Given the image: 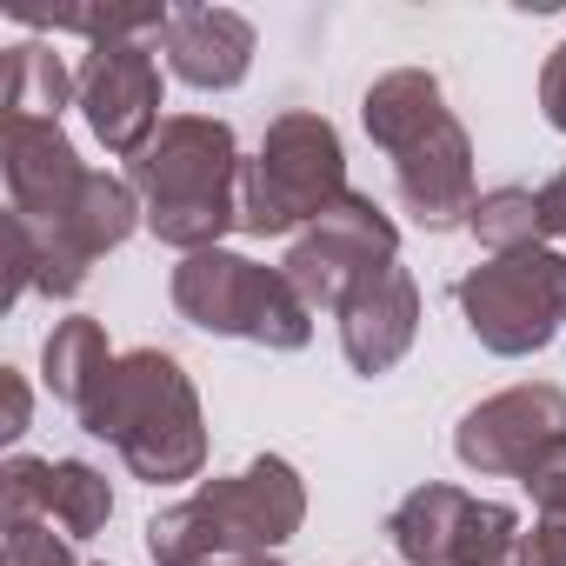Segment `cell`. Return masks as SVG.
I'll return each instance as SVG.
<instances>
[{"instance_id": "22", "label": "cell", "mask_w": 566, "mask_h": 566, "mask_svg": "<svg viewBox=\"0 0 566 566\" xmlns=\"http://www.w3.org/2000/svg\"><path fill=\"white\" fill-rule=\"evenodd\" d=\"M500 566H566V513H539V526H520Z\"/></svg>"}, {"instance_id": "10", "label": "cell", "mask_w": 566, "mask_h": 566, "mask_svg": "<svg viewBox=\"0 0 566 566\" xmlns=\"http://www.w3.org/2000/svg\"><path fill=\"white\" fill-rule=\"evenodd\" d=\"M74 107L87 114L94 140L114 160H134L154 134H160V61L147 41H107L87 48V61L74 67Z\"/></svg>"}, {"instance_id": "6", "label": "cell", "mask_w": 566, "mask_h": 566, "mask_svg": "<svg viewBox=\"0 0 566 566\" xmlns=\"http://www.w3.org/2000/svg\"><path fill=\"white\" fill-rule=\"evenodd\" d=\"M174 307L187 327L220 340H253L266 354H301L314 340V307L280 266H260L247 253H187L174 266Z\"/></svg>"}, {"instance_id": "13", "label": "cell", "mask_w": 566, "mask_h": 566, "mask_svg": "<svg viewBox=\"0 0 566 566\" xmlns=\"http://www.w3.org/2000/svg\"><path fill=\"white\" fill-rule=\"evenodd\" d=\"M340 354L354 374H394L407 354H413V334H420V287H413V273L394 260L380 266L374 280H360V287L340 301Z\"/></svg>"}, {"instance_id": "21", "label": "cell", "mask_w": 566, "mask_h": 566, "mask_svg": "<svg viewBox=\"0 0 566 566\" xmlns=\"http://www.w3.org/2000/svg\"><path fill=\"white\" fill-rule=\"evenodd\" d=\"M8 566H81L54 520H8Z\"/></svg>"}, {"instance_id": "2", "label": "cell", "mask_w": 566, "mask_h": 566, "mask_svg": "<svg viewBox=\"0 0 566 566\" xmlns=\"http://www.w3.org/2000/svg\"><path fill=\"white\" fill-rule=\"evenodd\" d=\"M307 520V480L294 460L260 453L240 473L200 480L187 500L160 506L147 520V559L154 566H207V559H266Z\"/></svg>"}, {"instance_id": "3", "label": "cell", "mask_w": 566, "mask_h": 566, "mask_svg": "<svg viewBox=\"0 0 566 566\" xmlns=\"http://www.w3.org/2000/svg\"><path fill=\"white\" fill-rule=\"evenodd\" d=\"M240 140L213 114H167L127 160V187L147 207V233L174 253H213L240 227Z\"/></svg>"}, {"instance_id": "7", "label": "cell", "mask_w": 566, "mask_h": 566, "mask_svg": "<svg viewBox=\"0 0 566 566\" xmlns=\"http://www.w3.org/2000/svg\"><path fill=\"white\" fill-rule=\"evenodd\" d=\"M453 301H460L467 334L486 354H500V360L546 354L553 334L566 327V253L526 247V253L480 260L453 287Z\"/></svg>"}, {"instance_id": "17", "label": "cell", "mask_w": 566, "mask_h": 566, "mask_svg": "<svg viewBox=\"0 0 566 566\" xmlns=\"http://www.w3.org/2000/svg\"><path fill=\"white\" fill-rule=\"evenodd\" d=\"M67 101H74V67L48 41H14L8 74H0V107H8V120H61Z\"/></svg>"}, {"instance_id": "27", "label": "cell", "mask_w": 566, "mask_h": 566, "mask_svg": "<svg viewBox=\"0 0 566 566\" xmlns=\"http://www.w3.org/2000/svg\"><path fill=\"white\" fill-rule=\"evenodd\" d=\"M207 566H287L280 553H266V559H207Z\"/></svg>"}, {"instance_id": "4", "label": "cell", "mask_w": 566, "mask_h": 566, "mask_svg": "<svg viewBox=\"0 0 566 566\" xmlns=\"http://www.w3.org/2000/svg\"><path fill=\"white\" fill-rule=\"evenodd\" d=\"M74 420L94 440H107L120 467L147 486H180V480H200L207 467L200 394L167 347H127Z\"/></svg>"}, {"instance_id": "26", "label": "cell", "mask_w": 566, "mask_h": 566, "mask_svg": "<svg viewBox=\"0 0 566 566\" xmlns=\"http://www.w3.org/2000/svg\"><path fill=\"white\" fill-rule=\"evenodd\" d=\"M539 213H546V233H553V240H566V167L539 187Z\"/></svg>"}, {"instance_id": "16", "label": "cell", "mask_w": 566, "mask_h": 566, "mask_svg": "<svg viewBox=\"0 0 566 566\" xmlns=\"http://www.w3.org/2000/svg\"><path fill=\"white\" fill-rule=\"evenodd\" d=\"M114 347H107V327L94 321V314H67V321H54V334H48V347H41V380H48V394L61 400V407H87L94 400V387L114 374Z\"/></svg>"}, {"instance_id": "11", "label": "cell", "mask_w": 566, "mask_h": 566, "mask_svg": "<svg viewBox=\"0 0 566 566\" xmlns=\"http://www.w3.org/2000/svg\"><path fill=\"white\" fill-rule=\"evenodd\" d=\"M559 433H566V394L553 380H526V387L480 400L453 427V453L480 480H520Z\"/></svg>"}, {"instance_id": "15", "label": "cell", "mask_w": 566, "mask_h": 566, "mask_svg": "<svg viewBox=\"0 0 566 566\" xmlns=\"http://www.w3.org/2000/svg\"><path fill=\"white\" fill-rule=\"evenodd\" d=\"M134 227H147V207H140V193L120 180V174H94L87 167V187H81V200H74V213L61 220V227H48L81 266H94L101 253H114V247H127L134 240Z\"/></svg>"}, {"instance_id": "18", "label": "cell", "mask_w": 566, "mask_h": 566, "mask_svg": "<svg viewBox=\"0 0 566 566\" xmlns=\"http://www.w3.org/2000/svg\"><path fill=\"white\" fill-rule=\"evenodd\" d=\"M467 233L486 247V260L500 253H526V247H546V213H539V193L533 187H486L467 213Z\"/></svg>"}, {"instance_id": "12", "label": "cell", "mask_w": 566, "mask_h": 566, "mask_svg": "<svg viewBox=\"0 0 566 566\" xmlns=\"http://www.w3.org/2000/svg\"><path fill=\"white\" fill-rule=\"evenodd\" d=\"M0 174H8V207L34 227H61L87 187V167L61 120H8L0 134Z\"/></svg>"}, {"instance_id": "24", "label": "cell", "mask_w": 566, "mask_h": 566, "mask_svg": "<svg viewBox=\"0 0 566 566\" xmlns=\"http://www.w3.org/2000/svg\"><path fill=\"white\" fill-rule=\"evenodd\" d=\"M28 420H34V394H28V380H21L14 367H0V440H21Z\"/></svg>"}, {"instance_id": "9", "label": "cell", "mask_w": 566, "mask_h": 566, "mask_svg": "<svg viewBox=\"0 0 566 566\" xmlns=\"http://www.w3.org/2000/svg\"><path fill=\"white\" fill-rule=\"evenodd\" d=\"M387 539L407 566H500L520 539V513L500 500H473L447 480L413 486L387 513Z\"/></svg>"}, {"instance_id": "1", "label": "cell", "mask_w": 566, "mask_h": 566, "mask_svg": "<svg viewBox=\"0 0 566 566\" xmlns=\"http://www.w3.org/2000/svg\"><path fill=\"white\" fill-rule=\"evenodd\" d=\"M360 127L367 140L394 160V187L407 200V213L427 233L467 227L473 213V140L453 120L440 81L427 67H394L360 94Z\"/></svg>"}, {"instance_id": "8", "label": "cell", "mask_w": 566, "mask_h": 566, "mask_svg": "<svg viewBox=\"0 0 566 566\" xmlns=\"http://www.w3.org/2000/svg\"><path fill=\"white\" fill-rule=\"evenodd\" d=\"M400 260V227L380 213L374 193H347L340 207H327L294 247L287 260H280V273L301 287V301L314 314H340V301L360 287V280H374L380 266Z\"/></svg>"}, {"instance_id": "25", "label": "cell", "mask_w": 566, "mask_h": 566, "mask_svg": "<svg viewBox=\"0 0 566 566\" xmlns=\"http://www.w3.org/2000/svg\"><path fill=\"white\" fill-rule=\"evenodd\" d=\"M539 114H546V127L553 134H566V41L546 54V67H539Z\"/></svg>"}, {"instance_id": "19", "label": "cell", "mask_w": 566, "mask_h": 566, "mask_svg": "<svg viewBox=\"0 0 566 566\" xmlns=\"http://www.w3.org/2000/svg\"><path fill=\"white\" fill-rule=\"evenodd\" d=\"M48 520L67 539H94L114 520V486L94 460H48Z\"/></svg>"}, {"instance_id": "14", "label": "cell", "mask_w": 566, "mask_h": 566, "mask_svg": "<svg viewBox=\"0 0 566 566\" xmlns=\"http://www.w3.org/2000/svg\"><path fill=\"white\" fill-rule=\"evenodd\" d=\"M160 54H167V74L187 81L193 94H227L253 67V21L233 8H174Z\"/></svg>"}, {"instance_id": "23", "label": "cell", "mask_w": 566, "mask_h": 566, "mask_svg": "<svg viewBox=\"0 0 566 566\" xmlns=\"http://www.w3.org/2000/svg\"><path fill=\"white\" fill-rule=\"evenodd\" d=\"M520 486L533 493V506H539V513H566V433H559V440L526 467V473H520Z\"/></svg>"}, {"instance_id": "5", "label": "cell", "mask_w": 566, "mask_h": 566, "mask_svg": "<svg viewBox=\"0 0 566 566\" xmlns=\"http://www.w3.org/2000/svg\"><path fill=\"white\" fill-rule=\"evenodd\" d=\"M347 187V147L327 114H280L260 134V154L240 174V233L273 240V233H307L327 207H340Z\"/></svg>"}, {"instance_id": "20", "label": "cell", "mask_w": 566, "mask_h": 566, "mask_svg": "<svg viewBox=\"0 0 566 566\" xmlns=\"http://www.w3.org/2000/svg\"><path fill=\"white\" fill-rule=\"evenodd\" d=\"M8 520H48V460L14 453L0 467V526Z\"/></svg>"}]
</instances>
